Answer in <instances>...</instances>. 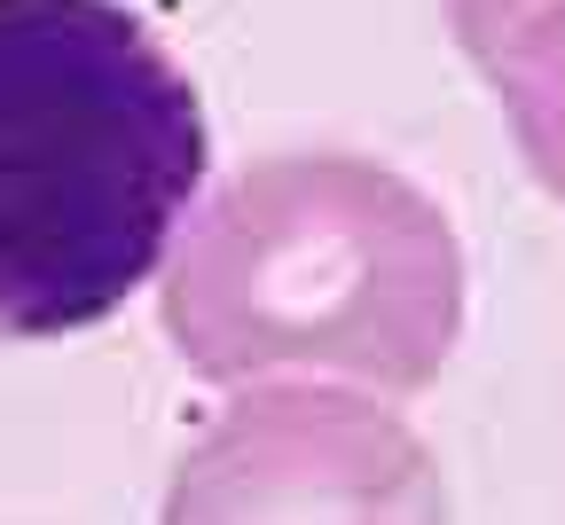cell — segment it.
<instances>
[{
  "label": "cell",
  "mask_w": 565,
  "mask_h": 525,
  "mask_svg": "<svg viewBox=\"0 0 565 525\" xmlns=\"http://www.w3.org/2000/svg\"><path fill=\"white\" fill-rule=\"evenodd\" d=\"M158 322L204 385L345 377L424 393L463 345L471 267L440 196L362 149H275L204 189L158 267Z\"/></svg>",
  "instance_id": "1"
},
{
  "label": "cell",
  "mask_w": 565,
  "mask_h": 525,
  "mask_svg": "<svg viewBox=\"0 0 565 525\" xmlns=\"http://www.w3.org/2000/svg\"><path fill=\"white\" fill-rule=\"evenodd\" d=\"M204 173V95L126 0H0V345L158 282Z\"/></svg>",
  "instance_id": "2"
},
{
  "label": "cell",
  "mask_w": 565,
  "mask_h": 525,
  "mask_svg": "<svg viewBox=\"0 0 565 525\" xmlns=\"http://www.w3.org/2000/svg\"><path fill=\"white\" fill-rule=\"evenodd\" d=\"M158 525H448V479L385 393L267 377L181 447Z\"/></svg>",
  "instance_id": "3"
},
{
  "label": "cell",
  "mask_w": 565,
  "mask_h": 525,
  "mask_svg": "<svg viewBox=\"0 0 565 525\" xmlns=\"http://www.w3.org/2000/svg\"><path fill=\"white\" fill-rule=\"evenodd\" d=\"M479 79L494 87V110H503L534 189L565 204V0H534L479 55Z\"/></svg>",
  "instance_id": "4"
},
{
  "label": "cell",
  "mask_w": 565,
  "mask_h": 525,
  "mask_svg": "<svg viewBox=\"0 0 565 525\" xmlns=\"http://www.w3.org/2000/svg\"><path fill=\"white\" fill-rule=\"evenodd\" d=\"M526 9H534V0H448V32H456V47L479 63V55H487L494 40H503Z\"/></svg>",
  "instance_id": "5"
}]
</instances>
